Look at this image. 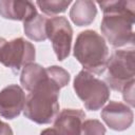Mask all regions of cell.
Masks as SVG:
<instances>
[{
	"instance_id": "6da1fadb",
	"label": "cell",
	"mask_w": 135,
	"mask_h": 135,
	"mask_svg": "<svg viewBox=\"0 0 135 135\" xmlns=\"http://www.w3.org/2000/svg\"><path fill=\"white\" fill-rule=\"evenodd\" d=\"M103 12L100 30L113 47L132 45L134 42L133 25L135 21V1H99Z\"/></svg>"
},
{
	"instance_id": "d6986e66",
	"label": "cell",
	"mask_w": 135,
	"mask_h": 135,
	"mask_svg": "<svg viewBox=\"0 0 135 135\" xmlns=\"http://www.w3.org/2000/svg\"><path fill=\"white\" fill-rule=\"evenodd\" d=\"M0 135H14L12 128L0 119Z\"/></svg>"
},
{
	"instance_id": "7a4b0ae2",
	"label": "cell",
	"mask_w": 135,
	"mask_h": 135,
	"mask_svg": "<svg viewBox=\"0 0 135 135\" xmlns=\"http://www.w3.org/2000/svg\"><path fill=\"white\" fill-rule=\"evenodd\" d=\"M59 92L60 88L46 74L45 79L33 89L25 98L24 116L39 124L51 123L59 113Z\"/></svg>"
},
{
	"instance_id": "5bb4252c",
	"label": "cell",
	"mask_w": 135,
	"mask_h": 135,
	"mask_svg": "<svg viewBox=\"0 0 135 135\" xmlns=\"http://www.w3.org/2000/svg\"><path fill=\"white\" fill-rule=\"evenodd\" d=\"M46 21L47 18L37 14L27 21L23 22V30L26 37L34 41H44L46 37Z\"/></svg>"
},
{
	"instance_id": "277c9868",
	"label": "cell",
	"mask_w": 135,
	"mask_h": 135,
	"mask_svg": "<svg viewBox=\"0 0 135 135\" xmlns=\"http://www.w3.org/2000/svg\"><path fill=\"white\" fill-rule=\"evenodd\" d=\"M104 72V82L114 91L121 92L126 85L135 81L134 49L114 51L108 59Z\"/></svg>"
},
{
	"instance_id": "9c48e42d",
	"label": "cell",
	"mask_w": 135,
	"mask_h": 135,
	"mask_svg": "<svg viewBox=\"0 0 135 135\" xmlns=\"http://www.w3.org/2000/svg\"><path fill=\"white\" fill-rule=\"evenodd\" d=\"M25 95L18 84H9L0 91V115L6 119L18 117L23 111Z\"/></svg>"
},
{
	"instance_id": "7c38bea8",
	"label": "cell",
	"mask_w": 135,
	"mask_h": 135,
	"mask_svg": "<svg viewBox=\"0 0 135 135\" xmlns=\"http://www.w3.org/2000/svg\"><path fill=\"white\" fill-rule=\"evenodd\" d=\"M97 15L96 3L91 0H77L70 11L71 20L78 26L91 24Z\"/></svg>"
},
{
	"instance_id": "9a60e30c",
	"label": "cell",
	"mask_w": 135,
	"mask_h": 135,
	"mask_svg": "<svg viewBox=\"0 0 135 135\" xmlns=\"http://www.w3.org/2000/svg\"><path fill=\"white\" fill-rule=\"evenodd\" d=\"M72 3L71 0L63 1V0H52V1H37L36 4L39 6L42 13L49 16L57 15L59 13H63L66 11L68 6Z\"/></svg>"
},
{
	"instance_id": "52a82bcc",
	"label": "cell",
	"mask_w": 135,
	"mask_h": 135,
	"mask_svg": "<svg viewBox=\"0 0 135 135\" xmlns=\"http://www.w3.org/2000/svg\"><path fill=\"white\" fill-rule=\"evenodd\" d=\"M46 37L51 40L53 50L59 61H63L69 57L73 28L65 17H52L46 21Z\"/></svg>"
},
{
	"instance_id": "3957f363",
	"label": "cell",
	"mask_w": 135,
	"mask_h": 135,
	"mask_svg": "<svg viewBox=\"0 0 135 135\" xmlns=\"http://www.w3.org/2000/svg\"><path fill=\"white\" fill-rule=\"evenodd\" d=\"M74 57L83 66L84 71L102 74L109 59V47L104 38L93 30H86L76 38Z\"/></svg>"
},
{
	"instance_id": "ba28073f",
	"label": "cell",
	"mask_w": 135,
	"mask_h": 135,
	"mask_svg": "<svg viewBox=\"0 0 135 135\" xmlns=\"http://www.w3.org/2000/svg\"><path fill=\"white\" fill-rule=\"evenodd\" d=\"M101 118L114 131H124L133 123L132 109L120 101H110L101 111Z\"/></svg>"
},
{
	"instance_id": "5b68a950",
	"label": "cell",
	"mask_w": 135,
	"mask_h": 135,
	"mask_svg": "<svg viewBox=\"0 0 135 135\" xmlns=\"http://www.w3.org/2000/svg\"><path fill=\"white\" fill-rule=\"evenodd\" d=\"M73 86L76 95L90 111L101 109L110 98L111 93L108 84L84 70L77 74Z\"/></svg>"
},
{
	"instance_id": "4fadbf2b",
	"label": "cell",
	"mask_w": 135,
	"mask_h": 135,
	"mask_svg": "<svg viewBox=\"0 0 135 135\" xmlns=\"http://www.w3.org/2000/svg\"><path fill=\"white\" fill-rule=\"evenodd\" d=\"M46 77V71L43 66L37 63H30L23 68L20 76V82L22 86L31 92L39 83H41Z\"/></svg>"
},
{
	"instance_id": "e0dca14e",
	"label": "cell",
	"mask_w": 135,
	"mask_h": 135,
	"mask_svg": "<svg viewBox=\"0 0 135 135\" xmlns=\"http://www.w3.org/2000/svg\"><path fill=\"white\" fill-rule=\"evenodd\" d=\"M104 126L97 119H88L82 123V135H105Z\"/></svg>"
},
{
	"instance_id": "8fae6325",
	"label": "cell",
	"mask_w": 135,
	"mask_h": 135,
	"mask_svg": "<svg viewBox=\"0 0 135 135\" xmlns=\"http://www.w3.org/2000/svg\"><path fill=\"white\" fill-rule=\"evenodd\" d=\"M37 14L38 13L35 7V4L31 1H0V16L4 19L25 22Z\"/></svg>"
},
{
	"instance_id": "2e32d148",
	"label": "cell",
	"mask_w": 135,
	"mask_h": 135,
	"mask_svg": "<svg viewBox=\"0 0 135 135\" xmlns=\"http://www.w3.org/2000/svg\"><path fill=\"white\" fill-rule=\"evenodd\" d=\"M45 70H46V74H47L49 78L55 84H57L60 89L65 86L66 84H69L70 79H71L70 74L68 73V71H65L61 66L52 65V66L46 68Z\"/></svg>"
},
{
	"instance_id": "8992f818",
	"label": "cell",
	"mask_w": 135,
	"mask_h": 135,
	"mask_svg": "<svg viewBox=\"0 0 135 135\" xmlns=\"http://www.w3.org/2000/svg\"><path fill=\"white\" fill-rule=\"evenodd\" d=\"M35 57V46L22 37L6 41L0 52V62L14 71H19L33 63Z\"/></svg>"
},
{
	"instance_id": "30bf717a",
	"label": "cell",
	"mask_w": 135,
	"mask_h": 135,
	"mask_svg": "<svg viewBox=\"0 0 135 135\" xmlns=\"http://www.w3.org/2000/svg\"><path fill=\"white\" fill-rule=\"evenodd\" d=\"M85 113L80 109H64L55 118L54 130L58 135H81Z\"/></svg>"
},
{
	"instance_id": "ffe728a7",
	"label": "cell",
	"mask_w": 135,
	"mask_h": 135,
	"mask_svg": "<svg viewBox=\"0 0 135 135\" xmlns=\"http://www.w3.org/2000/svg\"><path fill=\"white\" fill-rule=\"evenodd\" d=\"M40 135H58V133L54 129H45L40 133Z\"/></svg>"
},
{
	"instance_id": "ac0fdd59",
	"label": "cell",
	"mask_w": 135,
	"mask_h": 135,
	"mask_svg": "<svg viewBox=\"0 0 135 135\" xmlns=\"http://www.w3.org/2000/svg\"><path fill=\"white\" fill-rule=\"evenodd\" d=\"M134 83H135V81L130 82V83H129L128 85H126V86L123 88V90L121 91L124 101H126L127 103H129L131 107L134 105Z\"/></svg>"
},
{
	"instance_id": "44dd1931",
	"label": "cell",
	"mask_w": 135,
	"mask_h": 135,
	"mask_svg": "<svg viewBox=\"0 0 135 135\" xmlns=\"http://www.w3.org/2000/svg\"><path fill=\"white\" fill-rule=\"evenodd\" d=\"M6 42V40L4 39V38H2V37H0V52H1V49H2V46L4 45V43Z\"/></svg>"
}]
</instances>
